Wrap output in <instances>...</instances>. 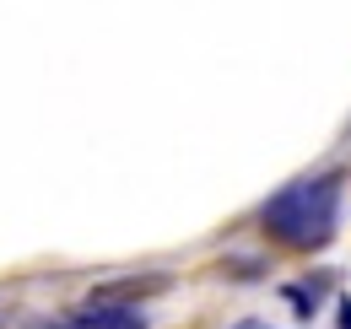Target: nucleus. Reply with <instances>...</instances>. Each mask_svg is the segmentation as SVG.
<instances>
[{"instance_id":"1","label":"nucleus","mask_w":351,"mask_h":329,"mask_svg":"<svg viewBox=\"0 0 351 329\" xmlns=\"http://www.w3.org/2000/svg\"><path fill=\"white\" fill-rule=\"evenodd\" d=\"M341 173H313V178H292L287 189H276L265 200L260 221L265 232L281 248H298V254H319L330 248V238L341 232Z\"/></svg>"},{"instance_id":"2","label":"nucleus","mask_w":351,"mask_h":329,"mask_svg":"<svg viewBox=\"0 0 351 329\" xmlns=\"http://www.w3.org/2000/svg\"><path fill=\"white\" fill-rule=\"evenodd\" d=\"M76 329H146V319L130 302H87L76 313Z\"/></svg>"},{"instance_id":"3","label":"nucleus","mask_w":351,"mask_h":329,"mask_svg":"<svg viewBox=\"0 0 351 329\" xmlns=\"http://www.w3.org/2000/svg\"><path fill=\"white\" fill-rule=\"evenodd\" d=\"M319 291H324V276H319V281H292V287H281V297L292 302V313H298V319H313Z\"/></svg>"},{"instance_id":"4","label":"nucleus","mask_w":351,"mask_h":329,"mask_svg":"<svg viewBox=\"0 0 351 329\" xmlns=\"http://www.w3.org/2000/svg\"><path fill=\"white\" fill-rule=\"evenodd\" d=\"M335 324L351 329V297H341V308H335Z\"/></svg>"},{"instance_id":"5","label":"nucleus","mask_w":351,"mask_h":329,"mask_svg":"<svg viewBox=\"0 0 351 329\" xmlns=\"http://www.w3.org/2000/svg\"><path fill=\"white\" fill-rule=\"evenodd\" d=\"M232 329H270V324H260V319H238Z\"/></svg>"},{"instance_id":"6","label":"nucleus","mask_w":351,"mask_h":329,"mask_svg":"<svg viewBox=\"0 0 351 329\" xmlns=\"http://www.w3.org/2000/svg\"><path fill=\"white\" fill-rule=\"evenodd\" d=\"M60 329H76V319H71V324H60Z\"/></svg>"}]
</instances>
